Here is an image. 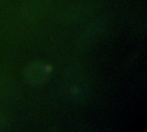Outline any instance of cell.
Here are the masks:
<instances>
[{
	"mask_svg": "<svg viewBox=\"0 0 147 132\" xmlns=\"http://www.w3.org/2000/svg\"><path fill=\"white\" fill-rule=\"evenodd\" d=\"M52 71L50 64L42 60H35L28 64L24 70L26 82L32 86H40L46 82Z\"/></svg>",
	"mask_w": 147,
	"mask_h": 132,
	"instance_id": "6da1fadb",
	"label": "cell"
}]
</instances>
